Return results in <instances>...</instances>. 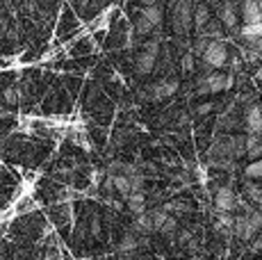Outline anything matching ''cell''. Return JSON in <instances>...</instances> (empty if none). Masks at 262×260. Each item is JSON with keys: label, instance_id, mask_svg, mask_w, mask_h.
<instances>
[{"label": "cell", "instance_id": "1", "mask_svg": "<svg viewBox=\"0 0 262 260\" xmlns=\"http://www.w3.org/2000/svg\"><path fill=\"white\" fill-rule=\"evenodd\" d=\"M173 23H176V30L183 34L194 26V3H191V0H180V3H176Z\"/></svg>", "mask_w": 262, "mask_h": 260}, {"label": "cell", "instance_id": "2", "mask_svg": "<svg viewBox=\"0 0 262 260\" xmlns=\"http://www.w3.org/2000/svg\"><path fill=\"white\" fill-rule=\"evenodd\" d=\"M233 84V78L226 73H210L199 80V94H219Z\"/></svg>", "mask_w": 262, "mask_h": 260}, {"label": "cell", "instance_id": "3", "mask_svg": "<svg viewBox=\"0 0 262 260\" xmlns=\"http://www.w3.org/2000/svg\"><path fill=\"white\" fill-rule=\"evenodd\" d=\"M160 23H162V12H160L158 5H150V7H144L142 14L137 16V21H135V30H137L139 34H146V32H150L153 28H158Z\"/></svg>", "mask_w": 262, "mask_h": 260}, {"label": "cell", "instance_id": "4", "mask_svg": "<svg viewBox=\"0 0 262 260\" xmlns=\"http://www.w3.org/2000/svg\"><path fill=\"white\" fill-rule=\"evenodd\" d=\"M203 62L208 64V67H224L226 62H228V46H226L221 39H214L212 44L208 46V51L203 53Z\"/></svg>", "mask_w": 262, "mask_h": 260}, {"label": "cell", "instance_id": "5", "mask_svg": "<svg viewBox=\"0 0 262 260\" xmlns=\"http://www.w3.org/2000/svg\"><path fill=\"white\" fill-rule=\"evenodd\" d=\"M178 92V80H160V82L150 84L148 89V98L150 101H162V98H169Z\"/></svg>", "mask_w": 262, "mask_h": 260}, {"label": "cell", "instance_id": "6", "mask_svg": "<svg viewBox=\"0 0 262 260\" xmlns=\"http://www.w3.org/2000/svg\"><path fill=\"white\" fill-rule=\"evenodd\" d=\"M214 206L216 212H230V210L237 208V197L230 187H219L214 194Z\"/></svg>", "mask_w": 262, "mask_h": 260}, {"label": "cell", "instance_id": "7", "mask_svg": "<svg viewBox=\"0 0 262 260\" xmlns=\"http://www.w3.org/2000/svg\"><path fill=\"white\" fill-rule=\"evenodd\" d=\"M244 126H246V133H249V135L260 137V133H262V107H258V105H251V107L246 110Z\"/></svg>", "mask_w": 262, "mask_h": 260}, {"label": "cell", "instance_id": "8", "mask_svg": "<svg viewBox=\"0 0 262 260\" xmlns=\"http://www.w3.org/2000/svg\"><path fill=\"white\" fill-rule=\"evenodd\" d=\"M233 233H235V237H239V240H244V242H249V240H253L255 237V228H253V224L249 222V214H242V217L235 219V228H233Z\"/></svg>", "mask_w": 262, "mask_h": 260}, {"label": "cell", "instance_id": "9", "mask_svg": "<svg viewBox=\"0 0 262 260\" xmlns=\"http://www.w3.org/2000/svg\"><path fill=\"white\" fill-rule=\"evenodd\" d=\"M133 231L137 233V235H150V233H155L153 214H150V212L137 214V217H135V226H133Z\"/></svg>", "mask_w": 262, "mask_h": 260}, {"label": "cell", "instance_id": "10", "mask_svg": "<svg viewBox=\"0 0 262 260\" xmlns=\"http://www.w3.org/2000/svg\"><path fill=\"white\" fill-rule=\"evenodd\" d=\"M110 181H112V187L117 189L119 194H123L125 199L133 194V183H130V176H125L123 171H121V174H110Z\"/></svg>", "mask_w": 262, "mask_h": 260}, {"label": "cell", "instance_id": "11", "mask_svg": "<svg viewBox=\"0 0 262 260\" xmlns=\"http://www.w3.org/2000/svg\"><path fill=\"white\" fill-rule=\"evenodd\" d=\"M155 57L158 55H150V53H139L137 57H135V67H137V73H142V76H146V73L153 71L155 67Z\"/></svg>", "mask_w": 262, "mask_h": 260}, {"label": "cell", "instance_id": "12", "mask_svg": "<svg viewBox=\"0 0 262 260\" xmlns=\"http://www.w3.org/2000/svg\"><path fill=\"white\" fill-rule=\"evenodd\" d=\"M219 18L228 30H235V26H237V14H235V7L230 0L224 3V7H221V12H219Z\"/></svg>", "mask_w": 262, "mask_h": 260}, {"label": "cell", "instance_id": "13", "mask_svg": "<svg viewBox=\"0 0 262 260\" xmlns=\"http://www.w3.org/2000/svg\"><path fill=\"white\" fill-rule=\"evenodd\" d=\"M210 23V7L205 3H196L194 5V26L199 30H203Z\"/></svg>", "mask_w": 262, "mask_h": 260}, {"label": "cell", "instance_id": "14", "mask_svg": "<svg viewBox=\"0 0 262 260\" xmlns=\"http://www.w3.org/2000/svg\"><path fill=\"white\" fill-rule=\"evenodd\" d=\"M125 203H128V208L135 212V217H137V214H142V212H146V197H144V192H133L128 199H125Z\"/></svg>", "mask_w": 262, "mask_h": 260}, {"label": "cell", "instance_id": "15", "mask_svg": "<svg viewBox=\"0 0 262 260\" xmlns=\"http://www.w3.org/2000/svg\"><path fill=\"white\" fill-rule=\"evenodd\" d=\"M137 247H139V235L135 233V231L125 233V235H123V240H121V244H119L121 253H133Z\"/></svg>", "mask_w": 262, "mask_h": 260}, {"label": "cell", "instance_id": "16", "mask_svg": "<svg viewBox=\"0 0 262 260\" xmlns=\"http://www.w3.org/2000/svg\"><path fill=\"white\" fill-rule=\"evenodd\" d=\"M239 34H242V39H244L246 44H253L255 39L262 37V23H251V26H244Z\"/></svg>", "mask_w": 262, "mask_h": 260}, {"label": "cell", "instance_id": "17", "mask_svg": "<svg viewBox=\"0 0 262 260\" xmlns=\"http://www.w3.org/2000/svg\"><path fill=\"white\" fill-rule=\"evenodd\" d=\"M246 156L249 158H262V139L255 137V135H249L246 137Z\"/></svg>", "mask_w": 262, "mask_h": 260}, {"label": "cell", "instance_id": "18", "mask_svg": "<svg viewBox=\"0 0 262 260\" xmlns=\"http://www.w3.org/2000/svg\"><path fill=\"white\" fill-rule=\"evenodd\" d=\"M230 158L237 160L242 156H246V137H230Z\"/></svg>", "mask_w": 262, "mask_h": 260}, {"label": "cell", "instance_id": "19", "mask_svg": "<svg viewBox=\"0 0 262 260\" xmlns=\"http://www.w3.org/2000/svg\"><path fill=\"white\" fill-rule=\"evenodd\" d=\"M244 174H246L249 178H255V181H258V178H262V158L255 160V162H251L249 167H246Z\"/></svg>", "mask_w": 262, "mask_h": 260}, {"label": "cell", "instance_id": "20", "mask_svg": "<svg viewBox=\"0 0 262 260\" xmlns=\"http://www.w3.org/2000/svg\"><path fill=\"white\" fill-rule=\"evenodd\" d=\"M164 210H173V212H178V214H185V212H189V206L185 201H171V203H167V206H164Z\"/></svg>", "mask_w": 262, "mask_h": 260}, {"label": "cell", "instance_id": "21", "mask_svg": "<svg viewBox=\"0 0 262 260\" xmlns=\"http://www.w3.org/2000/svg\"><path fill=\"white\" fill-rule=\"evenodd\" d=\"M176 231H178V222H176L173 217H169V219H167V224L162 226V231H160V233L167 235V237H171V235H173Z\"/></svg>", "mask_w": 262, "mask_h": 260}, {"label": "cell", "instance_id": "22", "mask_svg": "<svg viewBox=\"0 0 262 260\" xmlns=\"http://www.w3.org/2000/svg\"><path fill=\"white\" fill-rule=\"evenodd\" d=\"M246 214H249V222L253 224L255 231H260V228H262V212H255V210H246Z\"/></svg>", "mask_w": 262, "mask_h": 260}, {"label": "cell", "instance_id": "23", "mask_svg": "<svg viewBox=\"0 0 262 260\" xmlns=\"http://www.w3.org/2000/svg\"><path fill=\"white\" fill-rule=\"evenodd\" d=\"M246 192H249L251 201H255L262 208V187H253V185H249V187H246Z\"/></svg>", "mask_w": 262, "mask_h": 260}, {"label": "cell", "instance_id": "24", "mask_svg": "<svg viewBox=\"0 0 262 260\" xmlns=\"http://www.w3.org/2000/svg\"><path fill=\"white\" fill-rule=\"evenodd\" d=\"M183 71H185V73L194 71V53H191V51L183 55Z\"/></svg>", "mask_w": 262, "mask_h": 260}, {"label": "cell", "instance_id": "25", "mask_svg": "<svg viewBox=\"0 0 262 260\" xmlns=\"http://www.w3.org/2000/svg\"><path fill=\"white\" fill-rule=\"evenodd\" d=\"M3 96H5V101H7L9 105L18 101V92H16V89H14V87H7V89H5V92H3Z\"/></svg>", "mask_w": 262, "mask_h": 260}, {"label": "cell", "instance_id": "26", "mask_svg": "<svg viewBox=\"0 0 262 260\" xmlns=\"http://www.w3.org/2000/svg\"><path fill=\"white\" fill-rule=\"evenodd\" d=\"M144 48H146V53H150V55H158V53H160V41H158V39H155V41H148Z\"/></svg>", "mask_w": 262, "mask_h": 260}, {"label": "cell", "instance_id": "27", "mask_svg": "<svg viewBox=\"0 0 262 260\" xmlns=\"http://www.w3.org/2000/svg\"><path fill=\"white\" fill-rule=\"evenodd\" d=\"M208 112H212V103H203V105H199V107H196V114H201V117H203V114H208Z\"/></svg>", "mask_w": 262, "mask_h": 260}, {"label": "cell", "instance_id": "28", "mask_svg": "<svg viewBox=\"0 0 262 260\" xmlns=\"http://www.w3.org/2000/svg\"><path fill=\"white\" fill-rule=\"evenodd\" d=\"M178 242L180 244H191V231H183L178 235Z\"/></svg>", "mask_w": 262, "mask_h": 260}, {"label": "cell", "instance_id": "29", "mask_svg": "<svg viewBox=\"0 0 262 260\" xmlns=\"http://www.w3.org/2000/svg\"><path fill=\"white\" fill-rule=\"evenodd\" d=\"M5 32H7V18L0 16V39L5 37Z\"/></svg>", "mask_w": 262, "mask_h": 260}, {"label": "cell", "instance_id": "30", "mask_svg": "<svg viewBox=\"0 0 262 260\" xmlns=\"http://www.w3.org/2000/svg\"><path fill=\"white\" fill-rule=\"evenodd\" d=\"M253 249H255V251H260V249H262V237H258V240L253 242Z\"/></svg>", "mask_w": 262, "mask_h": 260}, {"label": "cell", "instance_id": "31", "mask_svg": "<svg viewBox=\"0 0 262 260\" xmlns=\"http://www.w3.org/2000/svg\"><path fill=\"white\" fill-rule=\"evenodd\" d=\"M119 260H133V253H121Z\"/></svg>", "mask_w": 262, "mask_h": 260}, {"label": "cell", "instance_id": "32", "mask_svg": "<svg viewBox=\"0 0 262 260\" xmlns=\"http://www.w3.org/2000/svg\"><path fill=\"white\" fill-rule=\"evenodd\" d=\"M208 5H219V3H228V0H205Z\"/></svg>", "mask_w": 262, "mask_h": 260}, {"label": "cell", "instance_id": "33", "mask_svg": "<svg viewBox=\"0 0 262 260\" xmlns=\"http://www.w3.org/2000/svg\"><path fill=\"white\" fill-rule=\"evenodd\" d=\"M5 117H9V112H7V110L0 107V119H5Z\"/></svg>", "mask_w": 262, "mask_h": 260}, {"label": "cell", "instance_id": "34", "mask_svg": "<svg viewBox=\"0 0 262 260\" xmlns=\"http://www.w3.org/2000/svg\"><path fill=\"white\" fill-rule=\"evenodd\" d=\"M142 3L146 5V7H150V5H155V3H158V0H142Z\"/></svg>", "mask_w": 262, "mask_h": 260}, {"label": "cell", "instance_id": "35", "mask_svg": "<svg viewBox=\"0 0 262 260\" xmlns=\"http://www.w3.org/2000/svg\"><path fill=\"white\" fill-rule=\"evenodd\" d=\"M255 76H258V78H262V69H260V71H258V73H255Z\"/></svg>", "mask_w": 262, "mask_h": 260}, {"label": "cell", "instance_id": "36", "mask_svg": "<svg viewBox=\"0 0 262 260\" xmlns=\"http://www.w3.org/2000/svg\"><path fill=\"white\" fill-rule=\"evenodd\" d=\"M260 9H262V0H260Z\"/></svg>", "mask_w": 262, "mask_h": 260}, {"label": "cell", "instance_id": "37", "mask_svg": "<svg viewBox=\"0 0 262 260\" xmlns=\"http://www.w3.org/2000/svg\"><path fill=\"white\" fill-rule=\"evenodd\" d=\"M80 3H84V0H80Z\"/></svg>", "mask_w": 262, "mask_h": 260}]
</instances>
